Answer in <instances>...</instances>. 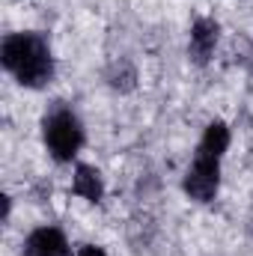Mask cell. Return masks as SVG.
<instances>
[{
    "instance_id": "obj_1",
    "label": "cell",
    "mask_w": 253,
    "mask_h": 256,
    "mask_svg": "<svg viewBox=\"0 0 253 256\" xmlns=\"http://www.w3.org/2000/svg\"><path fill=\"white\" fill-rule=\"evenodd\" d=\"M0 63L21 86L39 90L51 80L54 74V60L51 48L39 33H12L0 45Z\"/></svg>"
},
{
    "instance_id": "obj_2",
    "label": "cell",
    "mask_w": 253,
    "mask_h": 256,
    "mask_svg": "<svg viewBox=\"0 0 253 256\" xmlns=\"http://www.w3.org/2000/svg\"><path fill=\"white\" fill-rule=\"evenodd\" d=\"M45 146L57 161H72L80 146H84V126L80 120L68 110V108H57L45 116Z\"/></svg>"
},
{
    "instance_id": "obj_3",
    "label": "cell",
    "mask_w": 253,
    "mask_h": 256,
    "mask_svg": "<svg viewBox=\"0 0 253 256\" xmlns=\"http://www.w3.org/2000/svg\"><path fill=\"white\" fill-rule=\"evenodd\" d=\"M218 188H220V158L196 152L194 164L185 173V194L196 202H208V200H214Z\"/></svg>"
},
{
    "instance_id": "obj_4",
    "label": "cell",
    "mask_w": 253,
    "mask_h": 256,
    "mask_svg": "<svg viewBox=\"0 0 253 256\" xmlns=\"http://www.w3.org/2000/svg\"><path fill=\"white\" fill-rule=\"evenodd\" d=\"M27 250H30V256H68L72 248L66 242L63 230H57V226H39L27 238Z\"/></svg>"
},
{
    "instance_id": "obj_5",
    "label": "cell",
    "mask_w": 253,
    "mask_h": 256,
    "mask_svg": "<svg viewBox=\"0 0 253 256\" xmlns=\"http://www.w3.org/2000/svg\"><path fill=\"white\" fill-rule=\"evenodd\" d=\"M218 33H220V27L212 21V18H200L194 27H190V57L196 60V63H206L208 57H212V51H214V45H218Z\"/></svg>"
},
{
    "instance_id": "obj_6",
    "label": "cell",
    "mask_w": 253,
    "mask_h": 256,
    "mask_svg": "<svg viewBox=\"0 0 253 256\" xmlns=\"http://www.w3.org/2000/svg\"><path fill=\"white\" fill-rule=\"evenodd\" d=\"M72 191L78 196H84L86 202H98L104 196V179L96 167L90 164H78L74 167V179H72Z\"/></svg>"
},
{
    "instance_id": "obj_7",
    "label": "cell",
    "mask_w": 253,
    "mask_h": 256,
    "mask_svg": "<svg viewBox=\"0 0 253 256\" xmlns=\"http://www.w3.org/2000/svg\"><path fill=\"white\" fill-rule=\"evenodd\" d=\"M230 146V128L224 126L220 120L218 122H208L202 131V140H200V155H212V158H220Z\"/></svg>"
},
{
    "instance_id": "obj_8",
    "label": "cell",
    "mask_w": 253,
    "mask_h": 256,
    "mask_svg": "<svg viewBox=\"0 0 253 256\" xmlns=\"http://www.w3.org/2000/svg\"><path fill=\"white\" fill-rule=\"evenodd\" d=\"M78 256H108L102 248H96V244H84L80 250H78Z\"/></svg>"
}]
</instances>
